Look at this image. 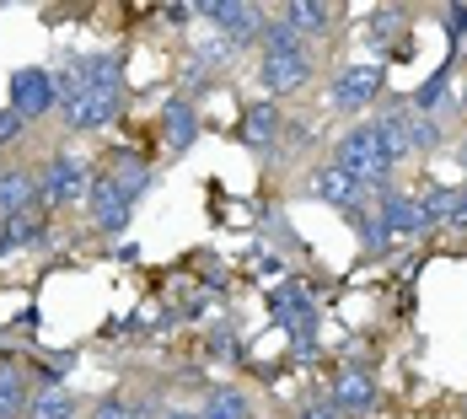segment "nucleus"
<instances>
[{"label": "nucleus", "mask_w": 467, "mask_h": 419, "mask_svg": "<svg viewBox=\"0 0 467 419\" xmlns=\"http://www.w3.org/2000/svg\"><path fill=\"white\" fill-rule=\"evenodd\" d=\"M446 87H451V59H446L441 70H430V81H420V87L409 92V108H414V113H435L441 97H446Z\"/></svg>", "instance_id": "nucleus-20"}, {"label": "nucleus", "mask_w": 467, "mask_h": 419, "mask_svg": "<svg viewBox=\"0 0 467 419\" xmlns=\"http://www.w3.org/2000/svg\"><path fill=\"white\" fill-rule=\"evenodd\" d=\"M87 188H92L87 162H81V156H70V151H59V156H48V167H44L38 204H48V210H70V204H81V199H87Z\"/></svg>", "instance_id": "nucleus-1"}, {"label": "nucleus", "mask_w": 467, "mask_h": 419, "mask_svg": "<svg viewBox=\"0 0 467 419\" xmlns=\"http://www.w3.org/2000/svg\"><path fill=\"white\" fill-rule=\"evenodd\" d=\"M258 81H264V92H301L306 81H312V48H285V54H264V65H258Z\"/></svg>", "instance_id": "nucleus-4"}, {"label": "nucleus", "mask_w": 467, "mask_h": 419, "mask_svg": "<svg viewBox=\"0 0 467 419\" xmlns=\"http://www.w3.org/2000/svg\"><path fill=\"white\" fill-rule=\"evenodd\" d=\"M451 232H467V183L457 188V204H451V221H446Z\"/></svg>", "instance_id": "nucleus-27"}, {"label": "nucleus", "mask_w": 467, "mask_h": 419, "mask_svg": "<svg viewBox=\"0 0 467 419\" xmlns=\"http://www.w3.org/2000/svg\"><path fill=\"white\" fill-rule=\"evenodd\" d=\"M11 108L22 113V124H27V119H44V113H54V108H59V97H54V76H48V70H38V65L16 70V76H11Z\"/></svg>", "instance_id": "nucleus-6"}, {"label": "nucleus", "mask_w": 467, "mask_h": 419, "mask_svg": "<svg viewBox=\"0 0 467 419\" xmlns=\"http://www.w3.org/2000/svg\"><path fill=\"white\" fill-rule=\"evenodd\" d=\"M199 16H204L226 44H253V38L264 33V22H269L258 5H242V0H204Z\"/></svg>", "instance_id": "nucleus-2"}, {"label": "nucleus", "mask_w": 467, "mask_h": 419, "mask_svg": "<svg viewBox=\"0 0 467 419\" xmlns=\"http://www.w3.org/2000/svg\"><path fill=\"white\" fill-rule=\"evenodd\" d=\"M199 419H253V398H247L242 387H215V393L204 398Z\"/></svg>", "instance_id": "nucleus-16"}, {"label": "nucleus", "mask_w": 467, "mask_h": 419, "mask_svg": "<svg viewBox=\"0 0 467 419\" xmlns=\"http://www.w3.org/2000/svg\"><path fill=\"white\" fill-rule=\"evenodd\" d=\"M296 419H344V414H338V409H333L327 398H317V403H306V409H301Z\"/></svg>", "instance_id": "nucleus-28"}, {"label": "nucleus", "mask_w": 467, "mask_h": 419, "mask_svg": "<svg viewBox=\"0 0 467 419\" xmlns=\"http://www.w3.org/2000/svg\"><path fill=\"white\" fill-rule=\"evenodd\" d=\"M119 108H124V87H102V92H81L65 102V124L81 135V130H102V124H113L119 119Z\"/></svg>", "instance_id": "nucleus-7"}, {"label": "nucleus", "mask_w": 467, "mask_h": 419, "mask_svg": "<svg viewBox=\"0 0 467 419\" xmlns=\"http://www.w3.org/2000/svg\"><path fill=\"white\" fill-rule=\"evenodd\" d=\"M0 258H5V221H0Z\"/></svg>", "instance_id": "nucleus-32"}, {"label": "nucleus", "mask_w": 467, "mask_h": 419, "mask_svg": "<svg viewBox=\"0 0 467 419\" xmlns=\"http://www.w3.org/2000/svg\"><path fill=\"white\" fill-rule=\"evenodd\" d=\"M130 210H135V199L119 188L113 173H97L92 188H87V215H92L97 232H124L130 226Z\"/></svg>", "instance_id": "nucleus-3"}, {"label": "nucleus", "mask_w": 467, "mask_h": 419, "mask_svg": "<svg viewBox=\"0 0 467 419\" xmlns=\"http://www.w3.org/2000/svg\"><path fill=\"white\" fill-rule=\"evenodd\" d=\"M451 151H457V167H462V173H467V140H457Z\"/></svg>", "instance_id": "nucleus-30"}, {"label": "nucleus", "mask_w": 467, "mask_h": 419, "mask_svg": "<svg viewBox=\"0 0 467 419\" xmlns=\"http://www.w3.org/2000/svg\"><path fill=\"white\" fill-rule=\"evenodd\" d=\"M161 419H199V414H193V409H167Z\"/></svg>", "instance_id": "nucleus-31"}, {"label": "nucleus", "mask_w": 467, "mask_h": 419, "mask_svg": "<svg viewBox=\"0 0 467 419\" xmlns=\"http://www.w3.org/2000/svg\"><path fill=\"white\" fill-rule=\"evenodd\" d=\"M338 414H371L376 409V382L366 366H344L333 376V398H327Z\"/></svg>", "instance_id": "nucleus-9"}, {"label": "nucleus", "mask_w": 467, "mask_h": 419, "mask_svg": "<svg viewBox=\"0 0 467 419\" xmlns=\"http://www.w3.org/2000/svg\"><path fill=\"white\" fill-rule=\"evenodd\" d=\"M22 130H27V124H22V113L5 102V108H0V145H11V140L22 135Z\"/></svg>", "instance_id": "nucleus-26"}, {"label": "nucleus", "mask_w": 467, "mask_h": 419, "mask_svg": "<svg viewBox=\"0 0 467 419\" xmlns=\"http://www.w3.org/2000/svg\"><path fill=\"white\" fill-rule=\"evenodd\" d=\"M414 204H420V221H424V232H430V226H446V221H451V204H457V188H446V183H430L424 194H414Z\"/></svg>", "instance_id": "nucleus-17"}, {"label": "nucleus", "mask_w": 467, "mask_h": 419, "mask_svg": "<svg viewBox=\"0 0 467 419\" xmlns=\"http://www.w3.org/2000/svg\"><path fill=\"white\" fill-rule=\"evenodd\" d=\"M381 87H387V70L381 65H349V70L333 76V102L344 113H366L376 97H381Z\"/></svg>", "instance_id": "nucleus-5"}, {"label": "nucleus", "mask_w": 467, "mask_h": 419, "mask_svg": "<svg viewBox=\"0 0 467 419\" xmlns=\"http://www.w3.org/2000/svg\"><path fill=\"white\" fill-rule=\"evenodd\" d=\"M27 419H81V414H76V398L65 387H48L38 398H27Z\"/></svg>", "instance_id": "nucleus-21"}, {"label": "nucleus", "mask_w": 467, "mask_h": 419, "mask_svg": "<svg viewBox=\"0 0 467 419\" xmlns=\"http://www.w3.org/2000/svg\"><path fill=\"white\" fill-rule=\"evenodd\" d=\"M376 221H381L387 242H409V236H420V232H424L420 204H414L409 194H387V199L376 204Z\"/></svg>", "instance_id": "nucleus-11"}, {"label": "nucleus", "mask_w": 467, "mask_h": 419, "mask_svg": "<svg viewBox=\"0 0 467 419\" xmlns=\"http://www.w3.org/2000/svg\"><path fill=\"white\" fill-rule=\"evenodd\" d=\"M161 135H167V145H172V156H183L188 145L199 140V119H193V108H188L183 97L161 108Z\"/></svg>", "instance_id": "nucleus-14"}, {"label": "nucleus", "mask_w": 467, "mask_h": 419, "mask_svg": "<svg viewBox=\"0 0 467 419\" xmlns=\"http://www.w3.org/2000/svg\"><path fill=\"white\" fill-rule=\"evenodd\" d=\"M92 419H156L145 403H130V398H119V393H108V398H97Z\"/></svg>", "instance_id": "nucleus-24"}, {"label": "nucleus", "mask_w": 467, "mask_h": 419, "mask_svg": "<svg viewBox=\"0 0 467 419\" xmlns=\"http://www.w3.org/2000/svg\"><path fill=\"white\" fill-rule=\"evenodd\" d=\"M275 135H280V108H275V102H253L247 119H242V140L258 145V151H269Z\"/></svg>", "instance_id": "nucleus-15"}, {"label": "nucleus", "mask_w": 467, "mask_h": 419, "mask_svg": "<svg viewBox=\"0 0 467 419\" xmlns=\"http://www.w3.org/2000/svg\"><path fill=\"white\" fill-rule=\"evenodd\" d=\"M441 22H446V38H451V48H462V33H467V5H446V11H441Z\"/></svg>", "instance_id": "nucleus-25"}, {"label": "nucleus", "mask_w": 467, "mask_h": 419, "mask_svg": "<svg viewBox=\"0 0 467 419\" xmlns=\"http://www.w3.org/2000/svg\"><path fill=\"white\" fill-rule=\"evenodd\" d=\"M188 16H199V5H167V22H188Z\"/></svg>", "instance_id": "nucleus-29"}, {"label": "nucleus", "mask_w": 467, "mask_h": 419, "mask_svg": "<svg viewBox=\"0 0 467 419\" xmlns=\"http://www.w3.org/2000/svg\"><path fill=\"white\" fill-rule=\"evenodd\" d=\"M275 318L290 328V339H296L301 350H312V344H317V312H312L306 290H296V285L280 290V296H275Z\"/></svg>", "instance_id": "nucleus-10"}, {"label": "nucleus", "mask_w": 467, "mask_h": 419, "mask_svg": "<svg viewBox=\"0 0 467 419\" xmlns=\"http://www.w3.org/2000/svg\"><path fill=\"white\" fill-rule=\"evenodd\" d=\"M403 135H409V151H414V156H430V151L446 140L441 124H435L430 113H414V108H403Z\"/></svg>", "instance_id": "nucleus-19"}, {"label": "nucleus", "mask_w": 467, "mask_h": 419, "mask_svg": "<svg viewBox=\"0 0 467 419\" xmlns=\"http://www.w3.org/2000/svg\"><path fill=\"white\" fill-rule=\"evenodd\" d=\"M333 16H338V11H333V5H317V0H290L280 11V22L296 38H327V33H333Z\"/></svg>", "instance_id": "nucleus-12"}, {"label": "nucleus", "mask_w": 467, "mask_h": 419, "mask_svg": "<svg viewBox=\"0 0 467 419\" xmlns=\"http://www.w3.org/2000/svg\"><path fill=\"white\" fill-rule=\"evenodd\" d=\"M403 22H409V11H403V5H381V11L371 16V33H366V44L381 54V48H387L392 38H398V33H403Z\"/></svg>", "instance_id": "nucleus-22"}, {"label": "nucleus", "mask_w": 467, "mask_h": 419, "mask_svg": "<svg viewBox=\"0 0 467 419\" xmlns=\"http://www.w3.org/2000/svg\"><path fill=\"white\" fill-rule=\"evenodd\" d=\"M312 199H323V204H333V210H344V215H360L371 199H366V188L355 183L344 167H333V162H323L317 173H312Z\"/></svg>", "instance_id": "nucleus-8"}, {"label": "nucleus", "mask_w": 467, "mask_h": 419, "mask_svg": "<svg viewBox=\"0 0 467 419\" xmlns=\"http://www.w3.org/2000/svg\"><path fill=\"white\" fill-rule=\"evenodd\" d=\"M38 210V178L33 173H0V221H16Z\"/></svg>", "instance_id": "nucleus-13"}, {"label": "nucleus", "mask_w": 467, "mask_h": 419, "mask_svg": "<svg viewBox=\"0 0 467 419\" xmlns=\"http://www.w3.org/2000/svg\"><path fill=\"white\" fill-rule=\"evenodd\" d=\"M0 419H27V387L16 372H0Z\"/></svg>", "instance_id": "nucleus-23"}, {"label": "nucleus", "mask_w": 467, "mask_h": 419, "mask_svg": "<svg viewBox=\"0 0 467 419\" xmlns=\"http://www.w3.org/2000/svg\"><path fill=\"white\" fill-rule=\"evenodd\" d=\"M38 242H48V215L27 210V215L5 221V253H16V247H38Z\"/></svg>", "instance_id": "nucleus-18"}]
</instances>
